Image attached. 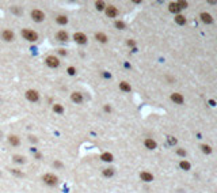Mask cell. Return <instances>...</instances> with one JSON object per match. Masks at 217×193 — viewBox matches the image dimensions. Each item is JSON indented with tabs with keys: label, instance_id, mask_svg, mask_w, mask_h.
Masks as SVG:
<instances>
[{
	"label": "cell",
	"instance_id": "cell-1",
	"mask_svg": "<svg viewBox=\"0 0 217 193\" xmlns=\"http://www.w3.org/2000/svg\"><path fill=\"white\" fill-rule=\"evenodd\" d=\"M22 37L30 42H35L38 40V34L34 30H30V29H23L22 30Z\"/></svg>",
	"mask_w": 217,
	"mask_h": 193
},
{
	"label": "cell",
	"instance_id": "cell-2",
	"mask_svg": "<svg viewBox=\"0 0 217 193\" xmlns=\"http://www.w3.org/2000/svg\"><path fill=\"white\" fill-rule=\"evenodd\" d=\"M42 181L46 184V185H49V186H54V185H57V182H58V178H57L54 174L48 173V174H45V176L42 177Z\"/></svg>",
	"mask_w": 217,
	"mask_h": 193
},
{
	"label": "cell",
	"instance_id": "cell-3",
	"mask_svg": "<svg viewBox=\"0 0 217 193\" xmlns=\"http://www.w3.org/2000/svg\"><path fill=\"white\" fill-rule=\"evenodd\" d=\"M31 18H33V21L34 22H42L44 19H45V14H44V11H41V10H33L31 11Z\"/></svg>",
	"mask_w": 217,
	"mask_h": 193
},
{
	"label": "cell",
	"instance_id": "cell-4",
	"mask_svg": "<svg viewBox=\"0 0 217 193\" xmlns=\"http://www.w3.org/2000/svg\"><path fill=\"white\" fill-rule=\"evenodd\" d=\"M45 63H46L48 67L50 68H57L58 65H60V60L56 57V56H48L46 59H45Z\"/></svg>",
	"mask_w": 217,
	"mask_h": 193
},
{
	"label": "cell",
	"instance_id": "cell-5",
	"mask_svg": "<svg viewBox=\"0 0 217 193\" xmlns=\"http://www.w3.org/2000/svg\"><path fill=\"white\" fill-rule=\"evenodd\" d=\"M73 40H75V42L76 44H79V45H84V44H87V36L84 34V33H75L73 34Z\"/></svg>",
	"mask_w": 217,
	"mask_h": 193
},
{
	"label": "cell",
	"instance_id": "cell-6",
	"mask_svg": "<svg viewBox=\"0 0 217 193\" xmlns=\"http://www.w3.org/2000/svg\"><path fill=\"white\" fill-rule=\"evenodd\" d=\"M26 98L29 101H31V102H37L40 99V94L37 93L35 90H29V91H26Z\"/></svg>",
	"mask_w": 217,
	"mask_h": 193
},
{
	"label": "cell",
	"instance_id": "cell-7",
	"mask_svg": "<svg viewBox=\"0 0 217 193\" xmlns=\"http://www.w3.org/2000/svg\"><path fill=\"white\" fill-rule=\"evenodd\" d=\"M1 38L7 42H11L12 40H14V33L11 32V30H8V29H5V30L1 32Z\"/></svg>",
	"mask_w": 217,
	"mask_h": 193
},
{
	"label": "cell",
	"instance_id": "cell-8",
	"mask_svg": "<svg viewBox=\"0 0 217 193\" xmlns=\"http://www.w3.org/2000/svg\"><path fill=\"white\" fill-rule=\"evenodd\" d=\"M106 15H107L108 18H115V16L118 15V10H117L114 5H107V7H106Z\"/></svg>",
	"mask_w": 217,
	"mask_h": 193
},
{
	"label": "cell",
	"instance_id": "cell-9",
	"mask_svg": "<svg viewBox=\"0 0 217 193\" xmlns=\"http://www.w3.org/2000/svg\"><path fill=\"white\" fill-rule=\"evenodd\" d=\"M71 99H72L75 104H82L83 102V94L82 93H79V91H75V93L71 94Z\"/></svg>",
	"mask_w": 217,
	"mask_h": 193
},
{
	"label": "cell",
	"instance_id": "cell-10",
	"mask_svg": "<svg viewBox=\"0 0 217 193\" xmlns=\"http://www.w3.org/2000/svg\"><path fill=\"white\" fill-rule=\"evenodd\" d=\"M8 141H10L11 146H14V147H18L19 144H21V139H19L16 135H10L8 136Z\"/></svg>",
	"mask_w": 217,
	"mask_h": 193
},
{
	"label": "cell",
	"instance_id": "cell-11",
	"mask_svg": "<svg viewBox=\"0 0 217 193\" xmlns=\"http://www.w3.org/2000/svg\"><path fill=\"white\" fill-rule=\"evenodd\" d=\"M56 38L58 40V41H68V33L67 32H64V30H60V32H57V34H56Z\"/></svg>",
	"mask_w": 217,
	"mask_h": 193
},
{
	"label": "cell",
	"instance_id": "cell-12",
	"mask_svg": "<svg viewBox=\"0 0 217 193\" xmlns=\"http://www.w3.org/2000/svg\"><path fill=\"white\" fill-rule=\"evenodd\" d=\"M140 178H141L143 181H145V182H151V181L153 180V176L148 171H143L141 174H140Z\"/></svg>",
	"mask_w": 217,
	"mask_h": 193
},
{
	"label": "cell",
	"instance_id": "cell-13",
	"mask_svg": "<svg viewBox=\"0 0 217 193\" xmlns=\"http://www.w3.org/2000/svg\"><path fill=\"white\" fill-rule=\"evenodd\" d=\"M171 99L178 105L183 104V97H182V94H179V93H174V94L171 95Z\"/></svg>",
	"mask_w": 217,
	"mask_h": 193
},
{
	"label": "cell",
	"instance_id": "cell-14",
	"mask_svg": "<svg viewBox=\"0 0 217 193\" xmlns=\"http://www.w3.org/2000/svg\"><path fill=\"white\" fill-rule=\"evenodd\" d=\"M144 144H145V147H147L148 150H155L156 148V141L152 140V139H145Z\"/></svg>",
	"mask_w": 217,
	"mask_h": 193
},
{
	"label": "cell",
	"instance_id": "cell-15",
	"mask_svg": "<svg viewBox=\"0 0 217 193\" xmlns=\"http://www.w3.org/2000/svg\"><path fill=\"white\" fill-rule=\"evenodd\" d=\"M201 19L202 22H205V23H212V15L210 14H208V12H202L201 14Z\"/></svg>",
	"mask_w": 217,
	"mask_h": 193
},
{
	"label": "cell",
	"instance_id": "cell-16",
	"mask_svg": "<svg viewBox=\"0 0 217 193\" xmlns=\"http://www.w3.org/2000/svg\"><path fill=\"white\" fill-rule=\"evenodd\" d=\"M100 159L103 162H111L113 161V155H111L110 152H103V154L100 155Z\"/></svg>",
	"mask_w": 217,
	"mask_h": 193
},
{
	"label": "cell",
	"instance_id": "cell-17",
	"mask_svg": "<svg viewBox=\"0 0 217 193\" xmlns=\"http://www.w3.org/2000/svg\"><path fill=\"white\" fill-rule=\"evenodd\" d=\"M95 38H96L99 42H107V36H106L104 33H96Z\"/></svg>",
	"mask_w": 217,
	"mask_h": 193
},
{
	"label": "cell",
	"instance_id": "cell-18",
	"mask_svg": "<svg viewBox=\"0 0 217 193\" xmlns=\"http://www.w3.org/2000/svg\"><path fill=\"white\" fill-rule=\"evenodd\" d=\"M170 11L171 12H174V14H178V12L181 11V7L178 5V3H171L170 4Z\"/></svg>",
	"mask_w": 217,
	"mask_h": 193
},
{
	"label": "cell",
	"instance_id": "cell-19",
	"mask_svg": "<svg viewBox=\"0 0 217 193\" xmlns=\"http://www.w3.org/2000/svg\"><path fill=\"white\" fill-rule=\"evenodd\" d=\"M119 89L122 90V91H126V93H129L130 90V84L129 83H126V82H121V83H119Z\"/></svg>",
	"mask_w": 217,
	"mask_h": 193
},
{
	"label": "cell",
	"instance_id": "cell-20",
	"mask_svg": "<svg viewBox=\"0 0 217 193\" xmlns=\"http://www.w3.org/2000/svg\"><path fill=\"white\" fill-rule=\"evenodd\" d=\"M56 21H57V23H58V25H65V23L68 22V18L65 15H58Z\"/></svg>",
	"mask_w": 217,
	"mask_h": 193
},
{
	"label": "cell",
	"instance_id": "cell-21",
	"mask_svg": "<svg viewBox=\"0 0 217 193\" xmlns=\"http://www.w3.org/2000/svg\"><path fill=\"white\" fill-rule=\"evenodd\" d=\"M53 110H54V113H58V114H61L62 112H64V108H62L60 104H54V105H53Z\"/></svg>",
	"mask_w": 217,
	"mask_h": 193
},
{
	"label": "cell",
	"instance_id": "cell-22",
	"mask_svg": "<svg viewBox=\"0 0 217 193\" xmlns=\"http://www.w3.org/2000/svg\"><path fill=\"white\" fill-rule=\"evenodd\" d=\"M175 21H176L178 25H185V23H186V18H185L183 15H176Z\"/></svg>",
	"mask_w": 217,
	"mask_h": 193
},
{
	"label": "cell",
	"instance_id": "cell-23",
	"mask_svg": "<svg viewBox=\"0 0 217 193\" xmlns=\"http://www.w3.org/2000/svg\"><path fill=\"white\" fill-rule=\"evenodd\" d=\"M95 7H96V10L98 11H103L106 4H104L103 1H96V3H95Z\"/></svg>",
	"mask_w": 217,
	"mask_h": 193
},
{
	"label": "cell",
	"instance_id": "cell-24",
	"mask_svg": "<svg viewBox=\"0 0 217 193\" xmlns=\"http://www.w3.org/2000/svg\"><path fill=\"white\" fill-rule=\"evenodd\" d=\"M114 25H115V27H117V29H119V30H124L125 27H126V25H125L124 22H121V21H115V23H114Z\"/></svg>",
	"mask_w": 217,
	"mask_h": 193
},
{
	"label": "cell",
	"instance_id": "cell-25",
	"mask_svg": "<svg viewBox=\"0 0 217 193\" xmlns=\"http://www.w3.org/2000/svg\"><path fill=\"white\" fill-rule=\"evenodd\" d=\"M114 174V169H104L103 170V176L104 177H111Z\"/></svg>",
	"mask_w": 217,
	"mask_h": 193
},
{
	"label": "cell",
	"instance_id": "cell-26",
	"mask_svg": "<svg viewBox=\"0 0 217 193\" xmlns=\"http://www.w3.org/2000/svg\"><path fill=\"white\" fill-rule=\"evenodd\" d=\"M181 167L183 169V170H190V163L186 161H182L181 162Z\"/></svg>",
	"mask_w": 217,
	"mask_h": 193
},
{
	"label": "cell",
	"instance_id": "cell-27",
	"mask_svg": "<svg viewBox=\"0 0 217 193\" xmlns=\"http://www.w3.org/2000/svg\"><path fill=\"white\" fill-rule=\"evenodd\" d=\"M201 148H202V152H205V154H210L212 152V148L209 146H206V144H202Z\"/></svg>",
	"mask_w": 217,
	"mask_h": 193
},
{
	"label": "cell",
	"instance_id": "cell-28",
	"mask_svg": "<svg viewBox=\"0 0 217 193\" xmlns=\"http://www.w3.org/2000/svg\"><path fill=\"white\" fill-rule=\"evenodd\" d=\"M68 73H69V75H75V73H76V68L75 67H68Z\"/></svg>",
	"mask_w": 217,
	"mask_h": 193
},
{
	"label": "cell",
	"instance_id": "cell-29",
	"mask_svg": "<svg viewBox=\"0 0 217 193\" xmlns=\"http://www.w3.org/2000/svg\"><path fill=\"white\" fill-rule=\"evenodd\" d=\"M178 5L181 7V10H182V8H186L187 7V3L186 1H178Z\"/></svg>",
	"mask_w": 217,
	"mask_h": 193
},
{
	"label": "cell",
	"instance_id": "cell-30",
	"mask_svg": "<svg viewBox=\"0 0 217 193\" xmlns=\"http://www.w3.org/2000/svg\"><path fill=\"white\" fill-rule=\"evenodd\" d=\"M14 162H21L22 163V162H23V157H16L15 155V157H14Z\"/></svg>",
	"mask_w": 217,
	"mask_h": 193
},
{
	"label": "cell",
	"instance_id": "cell-31",
	"mask_svg": "<svg viewBox=\"0 0 217 193\" xmlns=\"http://www.w3.org/2000/svg\"><path fill=\"white\" fill-rule=\"evenodd\" d=\"M176 152H178L179 155H182V157H185V155H186V151H185V150H182V148H179Z\"/></svg>",
	"mask_w": 217,
	"mask_h": 193
},
{
	"label": "cell",
	"instance_id": "cell-32",
	"mask_svg": "<svg viewBox=\"0 0 217 193\" xmlns=\"http://www.w3.org/2000/svg\"><path fill=\"white\" fill-rule=\"evenodd\" d=\"M168 141H170L171 144H175V143H176V139H174L172 136H168Z\"/></svg>",
	"mask_w": 217,
	"mask_h": 193
},
{
	"label": "cell",
	"instance_id": "cell-33",
	"mask_svg": "<svg viewBox=\"0 0 217 193\" xmlns=\"http://www.w3.org/2000/svg\"><path fill=\"white\" fill-rule=\"evenodd\" d=\"M128 45H129V46H135V41L129 40V41H128Z\"/></svg>",
	"mask_w": 217,
	"mask_h": 193
},
{
	"label": "cell",
	"instance_id": "cell-34",
	"mask_svg": "<svg viewBox=\"0 0 217 193\" xmlns=\"http://www.w3.org/2000/svg\"><path fill=\"white\" fill-rule=\"evenodd\" d=\"M58 53H60V54H62V56H64V54H65V50H64V49H60V50H58Z\"/></svg>",
	"mask_w": 217,
	"mask_h": 193
},
{
	"label": "cell",
	"instance_id": "cell-35",
	"mask_svg": "<svg viewBox=\"0 0 217 193\" xmlns=\"http://www.w3.org/2000/svg\"><path fill=\"white\" fill-rule=\"evenodd\" d=\"M54 166H56V167H61L62 165H61V163H60V162H56V163H54Z\"/></svg>",
	"mask_w": 217,
	"mask_h": 193
}]
</instances>
